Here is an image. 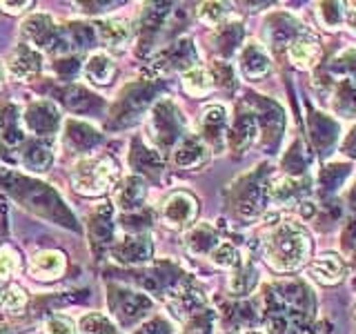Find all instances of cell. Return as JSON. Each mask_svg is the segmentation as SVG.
Segmentation results:
<instances>
[{
  "instance_id": "obj_1",
  "label": "cell",
  "mask_w": 356,
  "mask_h": 334,
  "mask_svg": "<svg viewBox=\"0 0 356 334\" xmlns=\"http://www.w3.org/2000/svg\"><path fill=\"white\" fill-rule=\"evenodd\" d=\"M265 326L270 334H303L316 301L303 281H281L265 287Z\"/></svg>"
},
{
  "instance_id": "obj_2",
  "label": "cell",
  "mask_w": 356,
  "mask_h": 334,
  "mask_svg": "<svg viewBox=\"0 0 356 334\" xmlns=\"http://www.w3.org/2000/svg\"><path fill=\"white\" fill-rule=\"evenodd\" d=\"M312 254V239L298 221L274 223L263 237V256L276 272L300 270Z\"/></svg>"
},
{
  "instance_id": "obj_3",
  "label": "cell",
  "mask_w": 356,
  "mask_h": 334,
  "mask_svg": "<svg viewBox=\"0 0 356 334\" xmlns=\"http://www.w3.org/2000/svg\"><path fill=\"white\" fill-rule=\"evenodd\" d=\"M270 172L267 167H254V172L241 176L236 183L229 185V207L234 214L245 221H254L263 214L270 200Z\"/></svg>"
},
{
  "instance_id": "obj_4",
  "label": "cell",
  "mask_w": 356,
  "mask_h": 334,
  "mask_svg": "<svg viewBox=\"0 0 356 334\" xmlns=\"http://www.w3.org/2000/svg\"><path fill=\"white\" fill-rule=\"evenodd\" d=\"M118 165L109 156H87L81 163H76L72 181L74 189L85 196H100L116 183Z\"/></svg>"
},
{
  "instance_id": "obj_5",
  "label": "cell",
  "mask_w": 356,
  "mask_h": 334,
  "mask_svg": "<svg viewBox=\"0 0 356 334\" xmlns=\"http://www.w3.org/2000/svg\"><path fill=\"white\" fill-rule=\"evenodd\" d=\"M152 138L159 145L161 150H167L170 145H178L185 134H183V116L181 111L176 109L174 103L170 100H163V103L156 105L152 111Z\"/></svg>"
},
{
  "instance_id": "obj_6",
  "label": "cell",
  "mask_w": 356,
  "mask_h": 334,
  "mask_svg": "<svg viewBox=\"0 0 356 334\" xmlns=\"http://www.w3.org/2000/svg\"><path fill=\"white\" fill-rule=\"evenodd\" d=\"M196 216H198V200L192 192H185V189L172 192L161 205V218L172 230L189 228L196 221Z\"/></svg>"
},
{
  "instance_id": "obj_7",
  "label": "cell",
  "mask_w": 356,
  "mask_h": 334,
  "mask_svg": "<svg viewBox=\"0 0 356 334\" xmlns=\"http://www.w3.org/2000/svg\"><path fill=\"white\" fill-rule=\"evenodd\" d=\"M309 29L303 27L296 18H292L285 11H278V14H272L265 20V29H263V40L267 47H272L274 51L278 49H287L296 38H300L303 33H307Z\"/></svg>"
},
{
  "instance_id": "obj_8",
  "label": "cell",
  "mask_w": 356,
  "mask_h": 334,
  "mask_svg": "<svg viewBox=\"0 0 356 334\" xmlns=\"http://www.w3.org/2000/svg\"><path fill=\"white\" fill-rule=\"evenodd\" d=\"M227 125H229V116H227V109L225 105H207L203 109L198 120V127L200 134L198 136L203 138V143L209 148V152H220L225 150L227 145Z\"/></svg>"
},
{
  "instance_id": "obj_9",
  "label": "cell",
  "mask_w": 356,
  "mask_h": 334,
  "mask_svg": "<svg viewBox=\"0 0 356 334\" xmlns=\"http://www.w3.org/2000/svg\"><path fill=\"white\" fill-rule=\"evenodd\" d=\"M238 72L245 81H263L272 72V58L265 45L259 40H248L238 51Z\"/></svg>"
},
{
  "instance_id": "obj_10",
  "label": "cell",
  "mask_w": 356,
  "mask_h": 334,
  "mask_svg": "<svg viewBox=\"0 0 356 334\" xmlns=\"http://www.w3.org/2000/svg\"><path fill=\"white\" fill-rule=\"evenodd\" d=\"M256 122H259V129L263 134V145L267 150H274L278 143H281L283 136V127H285V116L283 109L278 107L272 100H261L259 103V111H256Z\"/></svg>"
},
{
  "instance_id": "obj_11",
  "label": "cell",
  "mask_w": 356,
  "mask_h": 334,
  "mask_svg": "<svg viewBox=\"0 0 356 334\" xmlns=\"http://www.w3.org/2000/svg\"><path fill=\"white\" fill-rule=\"evenodd\" d=\"M209 161V148L198 134H185L174 148V163L183 170H198Z\"/></svg>"
},
{
  "instance_id": "obj_12",
  "label": "cell",
  "mask_w": 356,
  "mask_h": 334,
  "mask_svg": "<svg viewBox=\"0 0 356 334\" xmlns=\"http://www.w3.org/2000/svg\"><path fill=\"white\" fill-rule=\"evenodd\" d=\"M321 56H323L321 42L312 31L303 33V36L296 38L287 47V58L296 70H314L321 63Z\"/></svg>"
},
{
  "instance_id": "obj_13",
  "label": "cell",
  "mask_w": 356,
  "mask_h": 334,
  "mask_svg": "<svg viewBox=\"0 0 356 334\" xmlns=\"http://www.w3.org/2000/svg\"><path fill=\"white\" fill-rule=\"evenodd\" d=\"M345 270H348V265H345L341 256L337 252H327V254H321L318 259H314V263L309 265V278L321 285H337L343 281Z\"/></svg>"
},
{
  "instance_id": "obj_14",
  "label": "cell",
  "mask_w": 356,
  "mask_h": 334,
  "mask_svg": "<svg viewBox=\"0 0 356 334\" xmlns=\"http://www.w3.org/2000/svg\"><path fill=\"white\" fill-rule=\"evenodd\" d=\"M42 67V58L38 51H33L31 47H20L9 56V61L5 65V70L11 78H16V81H29L33 78Z\"/></svg>"
},
{
  "instance_id": "obj_15",
  "label": "cell",
  "mask_w": 356,
  "mask_h": 334,
  "mask_svg": "<svg viewBox=\"0 0 356 334\" xmlns=\"http://www.w3.org/2000/svg\"><path fill=\"white\" fill-rule=\"evenodd\" d=\"M330 107L337 116L356 120V83L343 78V81L330 83Z\"/></svg>"
},
{
  "instance_id": "obj_16",
  "label": "cell",
  "mask_w": 356,
  "mask_h": 334,
  "mask_svg": "<svg viewBox=\"0 0 356 334\" xmlns=\"http://www.w3.org/2000/svg\"><path fill=\"white\" fill-rule=\"evenodd\" d=\"M67 270V259L63 252L56 250H44L38 252L29 263V272L33 278L38 281H54V278H60Z\"/></svg>"
},
{
  "instance_id": "obj_17",
  "label": "cell",
  "mask_w": 356,
  "mask_h": 334,
  "mask_svg": "<svg viewBox=\"0 0 356 334\" xmlns=\"http://www.w3.org/2000/svg\"><path fill=\"white\" fill-rule=\"evenodd\" d=\"M256 134H259V122L252 111H241L234 120L232 129L227 132V145L232 152H245L254 143Z\"/></svg>"
},
{
  "instance_id": "obj_18",
  "label": "cell",
  "mask_w": 356,
  "mask_h": 334,
  "mask_svg": "<svg viewBox=\"0 0 356 334\" xmlns=\"http://www.w3.org/2000/svg\"><path fill=\"white\" fill-rule=\"evenodd\" d=\"M98 36L103 47L109 51H122L131 40V27L125 20H103L98 22Z\"/></svg>"
},
{
  "instance_id": "obj_19",
  "label": "cell",
  "mask_w": 356,
  "mask_h": 334,
  "mask_svg": "<svg viewBox=\"0 0 356 334\" xmlns=\"http://www.w3.org/2000/svg\"><path fill=\"white\" fill-rule=\"evenodd\" d=\"M218 243H220L218 232L211 225H207V223H198V225H194L192 232L185 237L187 250L192 252L194 256H209L211 252L216 250Z\"/></svg>"
},
{
  "instance_id": "obj_20",
  "label": "cell",
  "mask_w": 356,
  "mask_h": 334,
  "mask_svg": "<svg viewBox=\"0 0 356 334\" xmlns=\"http://www.w3.org/2000/svg\"><path fill=\"white\" fill-rule=\"evenodd\" d=\"M256 285H259V272H256V267L250 259H243L232 270V276L227 281L229 292L234 296H245V294H250L252 289H256Z\"/></svg>"
},
{
  "instance_id": "obj_21",
  "label": "cell",
  "mask_w": 356,
  "mask_h": 334,
  "mask_svg": "<svg viewBox=\"0 0 356 334\" xmlns=\"http://www.w3.org/2000/svg\"><path fill=\"white\" fill-rule=\"evenodd\" d=\"M214 78H211V72L205 70V67L194 65L189 70L183 72V89L194 98H203L207 94L214 92Z\"/></svg>"
},
{
  "instance_id": "obj_22",
  "label": "cell",
  "mask_w": 356,
  "mask_h": 334,
  "mask_svg": "<svg viewBox=\"0 0 356 334\" xmlns=\"http://www.w3.org/2000/svg\"><path fill=\"white\" fill-rule=\"evenodd\" d=\"M116 74V65L111 61V56L105 51H96L87 58L85 63V76L87 81H92L96 85H107Z\"/></svg>"
},
{
  "instance_id": "obj_23",
  "label": "cell",
  "mask_w": 356,
  "mask_h": 334,
  "mask_svg": "<svg viewBox=\"0 0 356 334\" xmlns=\"http://www.w3.org/2000/svg\"><path fill=\"white\" fill-rule=\"evenodd\" d=\"M214 42H216V51L229 58L232 54L241 51L243 47V25L241 22H225L222 27H218Z\"/></svg>"
},
{
  "instance_id": "obj_24",
  "label": "cell",
  "mask_w": 356,
  "mask_h": 334,
  "mask_svg": "<svg viewBox=\"0 0 356 334\" xmlns=\"http://www.w3.org/2000/svg\"><path fill=\"white\" fill-rule=\"evenodd\" d=\"M145 194H147V187H145V183L140 181L138 176H129L127 181L122 183V187H118L116 200H118V205L122 209H136V207L143 205Z\"/></svg>"
},
{
  "instance_id": "obj_25",
  "label": "cell",
  "mask_w": 356,
  "mask_h": 334,
  "mask_svg": "<svg viewBox=\"0 0 356 334\" xmlns=\"http://www.w3.org/2000/svg\"><path fill=\"white\" fill-rule=\"evenodd\" d=\"M316 20L321 27L337 31L345 27V3H318L316 5Z\"/></svg>"
},
{
  "instance_id": "obj_26",
  "label": "cell",
  "mask_w": 356,
  "mask_h": 334,
  "mask_svg": "<svg viewBox=\"0 0 356 334\" xmlns=\"http://www.w3.org/2000/svg\"><path fill=\"white\" fill-rule=\"evenodd\" d=\"M232 16V7L225 3H203L198 5V20L207 27H222Z\"/></svg>"
},
{
  "instance_id": "obj_27",
  "label": "cell",
  "mask_w": 356,
  "mask_h": 334,
  "mask_svg": "<svg viewBox=\"0 0 356 334\" xmlns=\"http://www.w3.org/2000/svg\"><path fill=\"white\" fill-rule=\"evenodd\" d=\"M209 261L214 263L216 267H220V270H234V267H236L243 261V256H241L238 248L234 243L220 241L216 245V250L209 254Z\"/></svg>"
},
{
  "instance_id": "obj_28",
  "label": "cell",
  "mask_w": 356,
  "mask_h": 334,
  "mask_svg": "<svg viewBox=\"0 0 356 334\" xmlns=\"http://www.w3.org/2000/svg\"><path fill=\"white\" fill-rule=\"evenodd\" d=\"M27 305V292L25 287H20L16 283H9L0 289V308L11 315H18V312Z\"/></svg>"
},
{
  "instance_id": "obj_29",
  "label": "cell",
  "mask_w": 356,
  "mask_h": 334,
  "mask_svg": "<svg viewBox=\"0 0 356 334\" xmlns=\"http://www.w3.org/2000/svg\"><path fill=\"white\" fill-rule=\"evenodd\" d=\"M78 332L81 334H114V328H111V321L98 312H89V315H83L81 321H78Z\"/></svg>"
},
{
  "instance_id": "obj_30",
  "label": "cell",
  "mask_w": 356,
  "mask_h": 334,
  "mask_svg": "<svg viewBox=\"0 0 356 334\" xmlns=\"http://www.w3.org/2000/svg\"><path fill=\"white\" fill-rule=\"evenodd\" d=\"M20 270V256L14 248L3 245L0 248V281H7Z\"/></svg>"
},
{
  "instance_id": "obj_31",
  "label": "cell",
  "mask_w": 356,
  "mask_h": 334,
  "mask_svg": "<svg viewBox=\"0 0 356 334\" xmlns=\"http://www.w3.org/2000/svg\"><path fill=\"white\" fill-rule=\"evenodd\" d=\"M42 334H76V323L65 315H54L44 321Z\"/></svg>"
},
{
  "instance_id": "obj_32",
  "label": "cell",
  "mask_w": 356,
  "mask_h": 334,
  "mask_svg": "<svg viewBox=\"0 0 356 334\" xmlns=\"http://www.w3.org/2000/svg\"><path fill=\"white\" fill-rule=\"evenodd\" d=\"M332 70L334 72H341L345 76H350V81L356 83V47L343 51L339 58L332 63Z\"/></svg>"
},
{
  "instance_id": "obj_33",
  "label": "cell",
  "mask_w": 356,
  "mask_h": 334,
  "mask_svg": "<svg viewBox=\"0 0 356 334\" xmlns=\"http://www.w3.org/2000/svg\"><path fill=\"white\" fill-rule=\"evenodd\" d=\"M345 29L352 31L356 36V3L352 5L345 3Z\"/></svg>"
},
{
  "instance_id": "obj_34",
  "label": "cell",
  "mask_w": 356,
  "mask_h": 334,
  "mask_svg": "<svg viewBox=\"0 0 356 334\" xmlns=\"http://www.w3.org/2000/svg\"><path fill=\"white\" fill-rule=\"evenodd\" d=\"M343 154L350 156V159H356V127L345 136L343 141Z\"/></svg>"
},
{
  "instance_id": "obj_35",
  "label": "cell",
  "mask_w": 356,
  "mask_h": 334,
  "mask_svg": "<svg viewBox=\"0 0 356 334\" xmlns=\"http://www.w3.org/2000/svg\"><path fill=\"white\" fill-rule=\"evenodd\" d=\"M0 7H3L5 11H9V14H20V11H25L31 7V3H0Z\"/></svg>"
},
{
  "instance_id": "obj_36",
  "label": "cell",
  "mask_w": 356,
  "mask_h": 334,
  "mask_svg": "<svg viewBox=\"0 0 356 334\" xmlns=\"http://www.w3.org/2000/svg\"><path fill=\"white\" fill-rule=\"evenodd\" d=\"M5 78H7V70H5V63L0 61V87L5 85Z\"/></svg>"
},
{
  "instance_id": "obj_37",
  "label": "cell",
  "mask_w": 356,
  "mask_h": 334,
  "mask_svg": "<svg viewBox=\"0 0 356 334\" xmlns=\"http://www.w3.org/2000/svg\"><path fill=\"white\" fill-rule=\"evenodd\" d=\"M0 334H11V330L7 326H0Z\"/></svg>"
},
{
  "instance_id": "obj_38",
  "label": "cell",
  "mask_w": 356,
  "mask_h": 334,
  "mask_svg": "<svg viewBox=\"0 0 356 334\" xmlns=\"http://www.w3.org/2000/svg\"><path fill=\"white\" fill-rule=\"evenodd\" d=\"M354 289H356V281H354Z\"/></svg>"
}]
</instances>
